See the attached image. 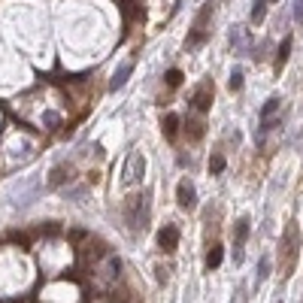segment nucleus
<instances>
[{"mask_svg":"<svg viewBox=\"0 0 303 303\" xmlns=\"http://www.w3.org/2000/svg\"><path fill=\"white\" fill-rule=\"evenodd\" d=\"M209 103H212L209 88H200V91L194 94V109H197V112H206V109H209Z\"/></svg>","mask_w":303,"mask_h":303,"instance_id":"nucleus-8","label":"nucleus"},{"mask_svg":"<svg viewBox=\"0 0 303 303\" xmlns=\"http://www.w3.org/2000/svg\"><path fill=\"white\" fill-rule=\"evenodd\" d=\"M143 173H146V158L140 152H131L127 161H124V170H121V185L131 188V185L143 182Z\"/></svg>","mask_w":303,"mask_h":303,"instance_id":"nucleus-1","label":"nucleus"},{"mask_svg":"<svg viewBox=\"0 0 303 303\" xmlns=\"http://www.w3.org/2000/svg\"><path fill=\"white\" fill-rule=\"evenodd\" d=\"M222 255H225V252H222V246H212V252L206 255V267H209V270H215V267L222 264Z\"/></svg>","mask_w":303,"mask_h":303,"instance_id":"nucleus-11","label":"nucleus"},{"mask_svg":"<svg viewBox=\"0 0 303 303\" xmlns=\"http://www.w3.org/2000/svg\"><path fill=\"white\" fill-rule=\"evenodd\" d=\"M155 273H158V282H161V285H167V279H170V276H167V270H164V267H155Z\"/></svg>","mask_w":303,"mask_h":303,"instance_id":"nucleus-18","label":"nucleus"},{"mask_svg":"<svg viewBox=\"0 0 303 303\" xmlns=\"http://www.w3.org/2000/svg\"><path fill=\"white\" fill-rule=\"evenodd\" d=\"M270 267H273V261H270V255H264V258L258 261V282H264V279L270 276Z\"/></svg>","mask_w":303,"mask_h":303,"instance_id":"nucleus-12","label":"nucleus"},{"mask_svg":"<svg viewBox=\"0 0 303 303\" xmlns=\"http://www.w3.org/2000/svg\"><path fill=\"white\" fill-rule=\"evenodd\" d=\"M273 3H276V0H273Z\"/></svg>","mask_w":303,"mask_h":303,"instance_id":"nucleus-19","label":"nucleus"},{"mask_svg":"<svg viewBox=\"0 0 303 303\" xmlns=\"http://www.w3.org/2000/svg\"><path fill=\"white\" fill-rule=\"evenodd\" d=\"M164 134H167V140H176V134H179V115L176 112H170L164 118Z\"/></svg>","mask_w":303,"mask_h":303,"instance_id":"nucleus-9","label":"nucleus"},{"mask_svg":"<svg viewBox=\"0 0 303 303\" xmlns=\"http://www.w3.org/2000/svg\"><path fill=\"white\" fill-rule=\"evenodd\" d=\"M243 88V70H234L231 73V91H240Z\"/></svg>","mask_w":303,"mask_h":303,"instance_id":"nucleus-16","label":"nucleus"},{"mask_svg":"<svg viewBox=\"0 0 303 303\" xmlns=\"http://www.w3.org/2000/svg\"><path fill=\"white\" fill-rule=\"evenodd\" d=\"M158 246H161L167 255L176 252V246H179V228H176V225H164L161 234H158Z\"/></svg>","mask_w":303,"mask_h":303,"instance_id":"nucleus-4","label":"nucleus"},{"mask_svg":"<svg viewBox=\"0 0 303 303\" xmlns=\"http://www.w3.org/2000/svg\"><path fill=\"white\" fill-rule=\"evenodd\" d=\"M249 219L243 215L240 222H237V228H234V258H237V264L243 261V249H246V240H249Z\"/></svg>","mask_w":303,"mask_h":303,"instance_id":"nucleus-3","label":"nucleus"},{"mask_svg":"<svg viewBox=\"0 0 303 303\" xmlns=\"http://www.w3.org/2000/svg\"><path fill=\"white\" fill-rule=\"evenodd\" d=\"M70 173H73V167H70V164H58V167L49 173V188H58V185L70 182V179H73Z\"/></svg>","mask_w":303,"mask_h":303,"instance_id":"nucleus-6","label":"nucleus"},{"mask_svg":"<svg viewBox=\"0 0 303 303\" xmlns=\"http://www.w3.org/2000/svg\"><path fill=\"white\" fill-rule=\"evenodd\" d=\"M131 73H134V61H124V64H118V70H115V76H112L109 88H112V91L124 88V82H127V76H131Z\"/></svg>","mask_w":303,"mask_h":303,"instance_id":"nucleus-7","label":"nucleus"},{"mask_svg":"<svg viewBox=\"0 0 303 303\" xmlns=\"http://www.w3.org/2000/svg\"><path fill=\"white\" fill-rule=\"evenodd\" d=\"M146 206V197L143 194H137V197H131L127 200V209H124V215H127V228L131 231H137V228H143L140 222H146V215H140V209Z\"/></svg>","mask_w":303,"mask_h":303,"instance_id":"nucleus-2","label":"nucleus"},{"mask_svg":"<svg viewBox=\"0 0 303 303\" xmlns=\"http://www.w3.org/2000/svg\"><path fill=\"white\" fill-rule=\"evenodd\" d=\"M294 21L303 27V0H294Z\"/></svg>","mask_w":303,"mask_h":303,"instance_id":"nucleus-17","label":"nucleus"},{"mask_svg":"<svg viewBox=\"0 0 303 303\" xmlns=\"http://www.w3.org/2000/svg\"><path fill=\"white\" fill-rule=\"evenodd\" d=\"M209 173H212V176L225 173V155H222V152H215V155L209 158Z\"/></svg>","mask_w":303,"mask_h":303,"instance_id":"nucleus-10","label":"nucleus"},{"mask_svg":"<svg viewBox=\"0 0 303 303\" xmlns=\"http://www.w3.org/2000/svg\"><path fill=\"white\" fill-rule=\"evenodd\" d=\"M167 85H170V88H176V85H182V70H176V67H173V70L167 73Z\"/></svg>","mask_w":303,"mask_h":303,"instance_id":"nucleus-15","label":"nucleus"},{"mask_svg":"<svg viewBox=\"0 0 303 303\" xmlns=\"http://www.w3.org/2000/svg\"><path fill=\"white\" fill-rule=\"evenodd\" d=\"M176 197H179V206H182V209H194V206H197V191H194V185H191L188 179L179 182Z\"/></svg>","mask_w":303,"mask_h":303,"instance_id":"nucleus-5","label":"nucleus"},{"mask_svg":"<svg viewBox=\"0 0 303 303\" xmlns=\"http://www.w3.org/2000/svg\"><path fill=\"white\" fill-rule=\"evenodd\" d=\"M267 15V0H255V6H252V21H261Z\"/></svg>","mask_w":303,"mask_h":303,"instance_id":"nucleus-13","label":"nucleus"},{"mask_svg":"<svg viewBox=\"0 0 303 303\" xmlns=\"http://www.w3.org/2000/svg\"><path fill=\"white\" fill-rule=\"evenodd\" d=\"M288 52H291V36H285V39H282V46H279V61H276L279 67L288 61Z\"/></svg>","mask_w":303,"mask_h":303,"instance_id":"nucleus-14","label":"nucleus"}]
</instances>
